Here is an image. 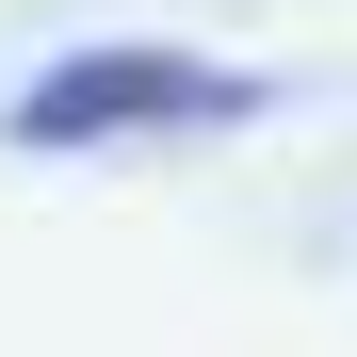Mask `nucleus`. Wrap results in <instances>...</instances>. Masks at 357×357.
Listing matches in <instances>:
<instances>
[{"mask_svg": "<svg viewBox=\"0 0 357 357\" xmlns=\"http://www.w3.org/2000/svg\"><path fill=\"white\" fill-rule=\"evenodd\" d=\"M260 82L211 66V49H162V33H114V49H66L49 82H17V146H130V130H244Z\"/></svg>", "mask_w": 357, "mask_h": 357, "instance_id": "1", "label": "nucleus"}]
</instances>
